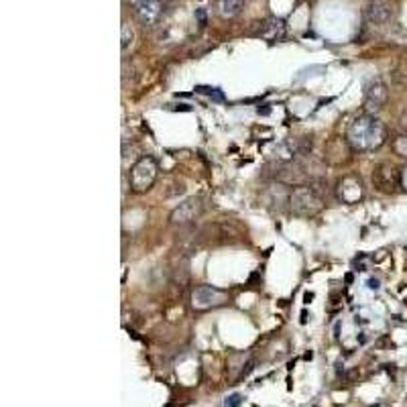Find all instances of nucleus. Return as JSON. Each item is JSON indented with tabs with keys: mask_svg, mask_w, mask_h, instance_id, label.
I'll return each instance as SVG.
<instances>
[{
	"mask_svg": "<svg viewBox=\"0 0 407 407\" xmlns=\"http://www.w3.org/2000/svg\"><path fill=\"white\" fill-rule=\"evenodd\" d=\"M159 174V165L153 157L145 155L136 161L131 169V187L136 194H145L153 187V183L157 181Z\"/></svg>",
	"mask_w": 407,
	"mask_h": 407,
	"instance_id": "nucleus-3",
	"label": "nucleus"
},
{
	"mask_svg": "<svg viewBox=\"0 0 407 407\" xmlns=\"http://www.w3.org/2000/svg\"><path fill=\"white\" fill-rule=\"evenodd\" d=\"M244 0H216V14L220 19H234L240 14Z\"/></svg>",
	"mask_w": 407,
	"mask_h": 407,
	"instance_id": "nucleus-12",
	"label": "nucleus"
},
{
	"mask_svg": "<svg viewBox=\"0 0 407 407\" xmlns=\"http://www.w3.org/2000/svg\"><path fill=\"white\" fill-rule=\"evenodd\" d=\"M135 12L138 23L145 29H151L161 23L163 12H165V4H163V0H138Z\"/></svg>",
	"mask_w": 407,
	"mask_h": 407,
	"instance_id": "nucleus-7",
	"label": "nucleus"
},
{
	"mask_svg": "<svg viewBox=\"0 0 407 407\" xmlns=\"http://www.w3.org/2000/svg\"><path fill=\"white\" fill-rule=\"evenodd\" d=\"M387 98H389V88L381 76H373L364 82V110L368 114L383 110V106L387 104Z\"/></svg>",
	"mask_w": 407,
	"mask_h": 407,
	"instance_id": "nucleus-6",
	"label": "nucleus"
},
{
	"mask_svg": "<svg viewBox=\"0 0 407 407\" xmlns=\"http://www.w3.org/2000/svg\"><path fill=\"white\" fill-rule=\"evenodd\" d=\"M393 149H395L397 155H401V157H406L407 159V135L397 136V138L393 140Z\"/></svg>",
	"mask_w": 407,
	"mask_h": 407,
	"instance_id": "nucleus-15",
	"label": "nucleus"
},
{
	"mask_svg": "<svg viewBox=\"0 0 407 407\" xmlns=\"http://www.w3.org/2000/svg\"><path fill=\"white\" fill-rule=\"evenodd\" d=\"M287 204H289V210L295 216L310 218L322 210L324 198H322L320 189L314 185H300V187L291 189V194L287 198Z\"/></svg>",
	"mask_w": 407,
	"mask_h": 407,
	"instance_id": "nucleus-2",
	"label": "nucleus"
},
{
	"mask_svg": "<svg viewBox=\"0 0 407 407\" xmlns=\"http://www.w3.org/2000/svg\"><path fill=\"white\" fill-rule=\"evenodd\" d=\"M399 127L407 133V108L401 112V116H399Z\"/></svg>",
	"mask_w": 407,
	"mask_h": 407,
	"instance_id": "nucleus-17",
	"label": "nucleus"
},
{
	"mask_svg": "<svg viewBox=\"0 0 407 407\" xmlns=\"http://www.w3.org/2000/svg\"><path fill=\"white\" fill-rule=\"evenodd\" d=\"M198 19H200V27H204V25H206V14H204V10H202V8L198 10Z\"/></svg>",
	"mask_w": 407,
	"mask_h": 407,
	"instance_id": "nucleus-18",
	"label": "nucleus"
},
{
	"mask_svg": "<svg viewBox=\"0 0 407 407\" xmlns=\"http://www.w3.org/2000/svg\"><path fill=\"white\" fill-rule=\"evenodd\" d=\"M196 92H200V94H204V96H208V98H212V100H216V102H225V94L218 90V88L200 86V88H196Z\"/></svg>",
	"mask_w": 407,
	"mask_h": 407,
	"instance_id": "nucleus-14",
	"label": "nucleus"
},
{
	"mask_svg": "<svg viewBox=\"0 0 407 407\" xmlns=\"http://www.w3.org/2000/svg\"><path fill=\"white\" fill-rule=\"evenodd\" d=\"M255 35L261 37L263 41H269V43L281 41L285 37V21L279 19V17H269V19H265L257 25Z\"/></svg>",
	"mask_w": 407,
	"mask_h": 407,
	"instance_id": "nucleus-11",
	"label": "nucleus"
},
{
	"mask_svg": "<svg viewBox=\"0 0 407 407\" xmlns=\"http://www.w3.org/2000/svg\"><path fill=\"white\" fill-rule=\"evenodd\" d=\"M228 302V293L214 285H198L191 291V308L198 312H208L220 308Z\"/></svg>",
	"mask_w": 407,
	"mask_h": 407,
	"instance_id": "nucleus-4",
	"label": "nucleus"
},
{
	"mask_svg": "<svg viewBox=\"0 0 407 407\" xmlns=\"http://www.w3.org/2000/svg\"><path fill=\"white\" fill-rule=\"evenodd\" d=\"M368 287L371 289H379V279H368Z\"/></svg>",
	"mask_w": 407,
	"mask_h": 407,
	"instance_id": "nucleus-19",
	"label": "nucleus"
},
{
	"mask_svg": "<svg viewBox=\"0 0 407 407\" xmlns=\"http://www.w3.org/2000/svg\"><path fill=\"white\" fill-rule=\"evenodd\" d=\"M385 138H387L385 125L373 114H361L353 118L346 131V140L355 151H375L385 143Z\"/></svg>",
	"mask_w": 407,
	"mask_h": 407,
	"instance_id": "nucleus-1",
	"label": "nucleus"
},
{
	"mask_svg": "<svg viewBox=\"0 0 407 407\" xmlns=\"http://www.w3.org/2000/svg\"><path fill=\"white\" fill-rule=\"evenodd\" d=\"M373 185L381 194H397L401 189V174L391 163H379L373 169Z\"/></svg>",
	"mask_w": 407,
	"mask_h": 407,
	"instance_id": "nucleus-5",
	"label": "nucleus"
},
{
	"mask_svg": "<svg viewBox=\"0 0 407 407\" xmlns=\"http://www.w3.org/2000/svg\"><path fill=\"white\" fill-rule=\"evenodd\" d=\"M257 112H259V114H269V108H259Z\"/></svg>",
	"mask_w": 407,
	"mask_h": 407,
	"instance_id": "nucleus-20",
	"label": "nucleus"
},
{
	"mask_svg": "<svg viewBox=\"0 0 407 407\" xmlns=\"http://www.w3.org/2000/svg\"><path fill=\"white\" fill-rule=\"evenodd\" d=\"M202 210H204V204L200 198H187L171 212V222L178 227H189L196 222V218H200Z\"/></svg>",
	"mask_w": 407,
	"mask_h": 407,
	"instance_id": "nucleus-8",
	"label": "nucleus"
},
{
	"mask_svg": "<svg viewBox=\"0 0 407 407\" xmlns=\"http://www.w3.org/2000/svg\"><path fill=\"white\" fill-rule=\"evenodd\" d=\"M391 17H393V6L387 0H371L362 10L364 23L375 25V27L387 25L391 21Z\"/></svg>",
	"mask_w": 407,
	"mask_h": 407,
	"instance_id": "nucleus-9",
	"label": "nucleus"
},
{
	"mask_svg": "<svg viewBox=\"0 0 407 407\" xmlns=\"http://www.w3.org/2000/svg\"><path fill=\"white\" fill-rule=\"evenodd\" d=\"M240 406V395H232L227 399V407H236Z\"/></svg>",
	"mask_w": 407,
	"mask_h": 407,
	"instance_id": "nucleus-16",
	"label": "nucleus"
},
{
	"mask_svg": "<svg viewBox=\"0 0 407 407\" xmlns=\"http://www.w3.org/2000/svg\"><path fill=\"white\" fill-rule=\"evenodd\" d=\"M336 196L342 204H357L364 196V187H362L361 178L357 176H346L344 180H340L336 187Z\"/></svg>",
	"mask_w": 407,
	"mask_h": 407,
	"instance_id": "nucleus-10",
	"label": "nucleus"
},
{
	"mask_svg": "<svg viewBox=\"0 0 407 407\" xmlns=\"http://www.w3.org/2000/svg\"><path fill=\"white\" fill-rule=\"evenodd\" d=\"M133 37H135V33H133V29L125 23L123 25V37H121V47H123V53H127L129 51V47L133 45Z\"/></svg>",
	"mask_w": 407,
	"mask_h": 407,
	"instance_id": "nucleus-13",
	"label": "nucleus"
}]
</instances>
